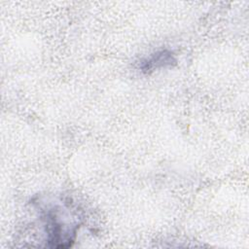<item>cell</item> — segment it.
<instances>
[{
	"mask_svg": "<svg viewBox=\"0 0 249 249\" xmlns=\"http://www.w3.org/2000/svg\"><path fill=\"white\" fill-rule=\"evenodd\" d=\"M70 208L69 201L63 202L62 205L53 203L41 207L40 219L44 225L48 247L67 248L74 243L80 222H67L70 218L67 211Z\"/></svg>",
	"mask_w": 249,
	"mask_h": 249,
	"instance_id": "obj_1",
	"label": "cell"
},
{
	"mask_svg": "<svg viewBox=\"0 0 249 249\" xmlns=\"http://www.w3.org/2000/svg\"><path fill=\"white\" fill-rule=\"evenodd\" d=\"M177 59L172 52L162 50L151 54L149 57L142 59L139 64V68L143 73L149 74L156 69L175 65Z\"/></svg>",
	"mask_w": 249,
	"mask_h": 249,
	"instance_id": "obj_2",
	"label": "cell"
}]
</instances>
